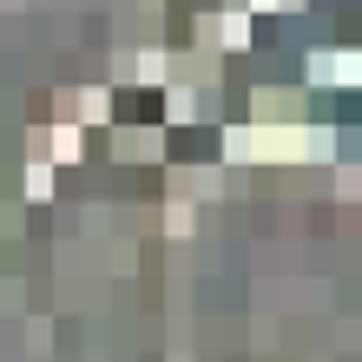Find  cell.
<instances>
[{"label": "cell", "mask_w": 362, "mask_h": 362, "mask_svg": "<svg viewBox=\"0 0 362 362\" xmlns=\"http://www.w3.org/2000/svg\"><path fill=\"white\" fill-rule=\"evenodd\" d=\"M119 119H158V93H132V99H119Z\"/></svg>", "instance_id": "cell-1"}, {"label": "cell", "mask_w": 362, "mask_h": 362, "mask_svg": "<svg viewBox=\"0 0 362 362\" xmlns=\"http://www.w3.org/2000/svg\"><path fill=\"white\" fill-rule=\"evenodd\" d=\"M178 152L185 158H204L211 152V132H178Z\"/></svg>", "instance_id": "cell-2"}]
</instances>
